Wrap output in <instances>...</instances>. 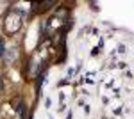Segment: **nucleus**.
Masks as SVG:
<instances>
[{"label":"nucleus","instance_id":"f257e3e1","mask_svg":"<svg viewBox=\"0 0 134 119\" xmlns=\"http://www.w3.org/2000/svg\"><path fill=\"white\" fill-rule=\"evenodd\" d=\"M21 14L20 12H13V14H9L7 16V20H5V30L9 32V34H13V32H16V30L20 29V25H21Z\"/></svg>","mask_w":134,"mask_h":119},{"label":"nucleus","instance_id":"f03ea898","mask_svg":"<svg viewBox=\"0 0 134 119\" xmlns=\"http://www.w3.org/2000/svg\"><path fill=\"white\" fill-rule=\"evenodd\" d=\"M7 59V62H11L13 59H16V48H11L9 50V57H5Z\"/></svg>","mask_w":134,"mask_h":119},{"label":"nucleus","instance_id":"7ed1b4c3","mask_svg":"<svg viewBox=\"0 0 134 119\" xmlns=\"http://www.w3.org/2000/svg\"><path fill=\"white\" fill-rule=\"evenodd\" d=\"M4 55V43H2V39H0V57Z\"/></svg>","mask_w":134,"mask_h":119}]
</instances>
